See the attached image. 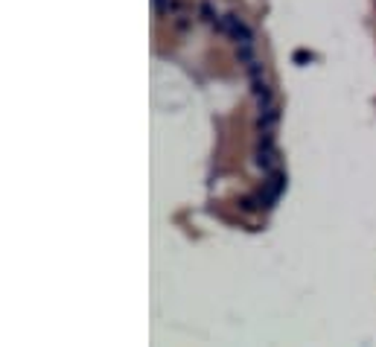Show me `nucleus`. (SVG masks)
<instances>
[{"label": "nucleus", "mask_w": 376, "mask_h": 347, "mask_svg": "<svg viewBox=\"0 0 376 347\" xmlns=\"http://www.w3.org/2000/svg\"><path fill=\"white\" fill-rule=\"evenodd\" d=\"M240 210L242 213H256V210H262V198H260V192H256V196H242L240 198Z\"/></svg>", "instance_id": "nucleus-7"}, {"label": "nucleus", "mask_w": 376, "mask_h": 347, "mask_svg": "<svg viewBox=\"0 0 376 347\" xmlns=\"http://www.w3.org/2000/svg\"><path fill=\"white\" fill-rule=\"evenodd\" d=\"M251 94H254V100H256V108L260 111H266V108H272L274 102V88L268 85V79L262 76V79H251Z\"/></svg>", "instance_id": "nucleus-4"}, {"label": "nucleus", "mask_w": 376, "mask_h": 347, "mask_svg": "<svg viewBox=\"0 0 376 347\" xmlns=\"http://www.w3.org/2000/svg\"><path fill=\"white\" fill-rule=\"evenodd\" d=\"M172 24H175L178 32H187L190 26H192V15H175L172 18Z\"/></svg>", "instance_id": "nucleus-11"}, {"label": "nucleus", "mask_w": 376, "mask_h": 347, "mask_svg": "<svg viewBox=\"0 0 376 347\" xmlns=\"http://www.w3.org/2000/svg\"><path fill=\"white\" fill-rule=\"evenodd\" d=\"M213 30H216L219 35H228V38L236 41V44H254V32H251V26H248L236 12L222 15L216 24H213Z\"/></svg>", "instance_id": "nucleus-1"}, {"label": "nucleus", "mask_w": 376, "mask_h": 347, "mask_svg": "<svg viewBox=\"0 0 376 347\" xmlns=\"http://www.w3.org/2000/svg\"><path fill=\"white\" fill-rule=\"evenodd\" d=\"M236 62L248 68L254 62V44H236Z\"/></svg>", "instance_id": "nucleus-8"}, {"label": "nucleus", "mask_w": 376, "mask_h": 347, "mask_svg": "<svg viewBox=\"0 0 376 347\" xmlns=\"http://www.w3.org/2000/svg\"><path fill=\"white\" fill-rule=\"evenodd\" d=\"M254 164L266 175L280 170V152L274 149V134H260V143H256V152H254Z\"/></svg>", "instance_id": "nucleus-2"}, {"label": "nucleus", "mask_w": 376, "mask_h": 347, "mask_svg": "<svg viewBox=\"0 0 376 347\" xmlns=\"http://www.w3.org/2000/svg\"><path fill=\"white\" fill-rule=\"evenodd\" d=\"M196 18L213 26V24H216V20H219L222 15H219V9L213 6V0H198V6H196Z\"/></svg>", "instance_id": "nucleus-6"}, {"label": "nucleus", "mask_w": 376, "mask_h": 347, "mask_svg": "<svg viewBox=\"0 0 376 347\" xmlns=\"http://www.w3.org/2000/svg\"><path fill=\"white\" fill-rule=\"evenodd\" d=\"M152 9L158 18H170L172 15V0H152Z\"/></svg>", "instance_id": "nucleus-9"}, {"label": "nucleus", "mask_w": 376, "mask_h": 347, "mask_svg": "<svg viewBox=\"0 0 376 347\" xmlns=\"http://www.w3.org/2000/svg\"><path fill=\"white\" fill-rule=\"evenodd\" d=\"M277 122H280V108H277V105L260 111V117H256V134H272Z\"/></svg>", "instance_id": "nucleus-5"}, {"label": "nucleus", "mask_w": 376, "mask_h": 347, "mask_svg": "<svg viewBox=\"0 0 376 347\" xmlns=\"http://www.w3.org/2000/svg\"><path fill=\"white\" fill-rule=\"evenodd\" d=\"M245 70H248V79H262V76H266V64H262L260 58H254Z\"/></svg>", "instance_id": "nucleus-10"}, {"label": "nucleus", "mask_w": 376, "mask_h": 347, "mask_svg": "<svg viewBox=\"0 0 376 347\" xmlns=\"http://www.w3.org/2000/svg\"><path fill=\"white\" fill-rule=\"evenodd\" d=\"M312 58H315V56H312L309 50H294L292 52V62H294V64H309Z\"/></svg>", "instance_id": "nucleus-12"}, {"label": "nucleus", "mask_w": 376, "mask_h": 347, "mask_svg": "<svg viewBox=\"0 0 376 347\" xmlns=\"http://www.w3.org/2000/svg\"><path fill=\"white\" fill-rule=\"evenodd\" d=\"M286 184H289V178L283 170H277V172H268L266 175V181H262V190H260V198H262V210H268L277 204V198L286 192Z\"/></svg>", "instance_id": "nucleus-3"}]
</instances>
